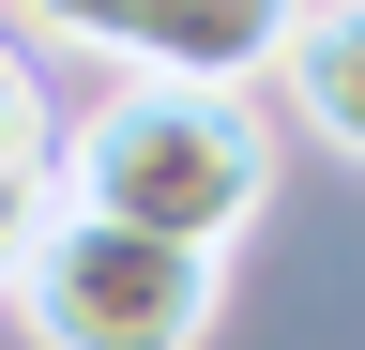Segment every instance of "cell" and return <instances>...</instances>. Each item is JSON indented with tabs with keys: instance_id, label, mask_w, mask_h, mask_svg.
<instances>
[{
	"instance_id": "obj_4",
	"label": "cell",
	"mask_w": 365,
	"mask_h": 350,
	"mask_svg": "<svg viewBox=\"0 0 365 350\" xmlns=\"http://www.w3.org/2000/svg\"><path fill=\"white\" fill-rule=\"evenodd\" d=\"M274 92H289V122H319L335 153H365V0H304L289 46H274Z\"/></svg>"
},
{
	"instance_id": "obj_5",
	"label": "cell",
	"mask_w": 365,
	"mask_h": 350,
	"mask_svg": "<svg viewBox=\"0 0 365 350\" xmlns=\"http://www.w3.org/2000/svg\"><path fill=\"white\" fill-rule=\"evenodd\" d=\"M31 31H61V46H91V61H137V31H153V0H16Z\"/></svg>"
},
{
	"instance_id": "obj_3",
	"label": "cell",
	"mask_w": 365,
	"mask_h": 350,
	"mask_svg": "<svg viewBox=\"0 0 365 350\" xmlns=\"http://www.w3.org/2000/svg\"><path fill=\"white\" fill-rule=\"evenodd\" d=\"M46 213H61V107H46V76L0 31V289H16V259H31Z\"/></svg>"
},
{
	"instance_id": "obj_1",
	"label": "cell",
	"mask_w": 365,
	"mask_h": 350,
	"mask_svg": "<svg viewBox=\"0 0 365 350\" xmlns=\"http://www.w3.org/2000/svg\"><path fill=\"white\" fill-rule=\"evenodd\" d=\"M274 198V122L259 92H182V76H122L91 122H61V213H107L137 244L228 259Z\"/></svg>"
},
{
	"instance_id": "obj_2",
	"label": "cell",
	"mask_w": 365,
	"mask_h": 350,
	"mask_svg": "<svg viewBox=\"0 0 365 350\" xmlns=\"http://www.w3.org/2000/svg\"><path fill=\"white\" fill-rule=\"evenodd\" d=\"M0 304H16L31 350H198L213 304H228V259L137 244V229H107V213H46Z\"/></svg>"
}]
</instances>
